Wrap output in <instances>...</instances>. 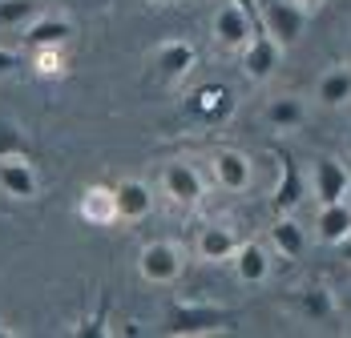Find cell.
I'll return each instance as SVG.
<instances>
[{
    "label": "cell",
    "mask_w": 351,
    "mask_h": 338,
    "mask_svg": "<svg viewBox=\"0 0 351 338\" xmlns=\"http://www.w3.org/2000/svg\"><path fill=\"white\" fill-rule=\"evenodd\" d=\"M279 61H282V44L267 33L263 25H254V29H250V40L243 44L246 77H250V81H267V77L279 68Z\"/></svg>",
    "instance_id": "cell-1"
},
{
    "label": "cell",
    "mask_w": 351,
    "mask_h": 338,
    "mask_svg": "<svg viewBox=\"0 0 351 338\" xmlns=\"http://www.w3.org/2000/svg\"><path fill=\"white\" fill-rule=\"evenodd\" d=\"M263 29L275 36L282 49H291L307 29V8H299L295 0H271V4H263Z\"/></svg>",
    "instance_id": "cell-2"
},
{
    "label": "cell",
    "mask_w": 351,
    "mask_h": 338,
    "mask_svg": "<svg viewBox=\"0 0 351 338\" xmlns=\"http://www.w3.org/2000/svg\"><path fill=\"white\" fill-rule=\"evenodd\" d=\"M138 270L154 286H170L182 274V250L174 242H149V246H141V254H138Z\"/></svg>",
    "instance_id": "cell-3"
},
{
    "label": "cell",
    "mask_w": 351,
    "mask_h": 338,
    "mask_svg": "<svg viewBox=\"0 0 351 338\" xmlns=\"http://www.w3.org/2000/svg\"><path fill=\"white\" fill-rule=\"evenodd\" d=\"M311 190H315L319 205L327 202H343L351 190V169L335 157H319L315 169H311Z\"/></svg>",
    "instance_id": "cell-4"
},
{
    "label": "cell",
    "mask_w": 351,
    "mask_h": 338,
    "mask_svg": "<svg viewBox=\"0 0 351 338\" xmlns=\"http://www.w3.org/2000/svg\"><path fill=\"white\" fill-rule=\"evenodd\" d=\"M210 169H214V181H218L222 190H230V194L250 190L254 169H250V157L239 153V149H214L210 153Z\"/></svg>",
    "instance_id": "cell-5"
},
{
    "label": "cell",
    "mask_w": 351,
    "mask_h": 338,
    "mask_svg": "<svg viewBox=\"0 0 351 338\" xmlns=\"http://www.w3.org/2000/svg\"><path fill=\"white\" fill-rule=\"evenodd\" d=\"M162 190H166V198H174V202L194 205L206 194V181H202V173L190 166V161H170V166L162 169Z\"/></svg>",
    "instance_id": "cell-6"
},
{
    "label": "cell",
    "mask_w": 351,
    "mask_h": 338,
    "mask_svg": "<svg viewBox=\"0 0 351 338\" xmlns=\"http://www.w3.org/2000/svg\"><path fill=\"white\" fill-rule=\"evenodd\" d=\"M250 29H254V21H250V12L239 8V4H222L214 12V25H210L214 40L222 49H243L246 40H250Z\"/></svg>",
    "instance_id": "cell-7"
},
{
    "label": "cell",
    "mask_w": 351,
    "mask_h": 338,
    "mask_svg": "<svg viewBox=\"0 0 351 338\" xmlns=\"http://www.w3.org/2000/svg\"><path fill=\"white\" fill-rule=\"evenodd\" d=\"M113 198H117V218H121V222H141V218L154 209V194H149V185L138 181V177L117 181V185H113Z\"/></svg>",
    "instance_id": "cell-8"
},
{
    "label": "cell",
    "mask_w": 351,
    "mask_h": 338,
    "mask_svg": "<svg viewBox=\"0 0 351 338\" xmlns=\"http://www.w3.org/2000/svg\"><path fill=\"white\" fill-rule=\"evenodd\" d=\"M218 322H222V310H214V306H174L166 318V330L170 335H206Z\"/></svg>",
    "instance_id": "cell-9"
},
{
    "label": "cell",
    "mask_w": 351,
    "mask_h": 338,
    "mask_svg": "<svg viewBox=\"0 0 351 338\" xmlns=\"http://www.w3.org/2000/svg\"><path fill=\"white\" fill-rule=\"evenodd\" d=\"M0 190L16 202L36 198V173L29 166V157H0Z\"/></svg>",
    "instance_id": "cell-10"
},
{
    "label": "cell",
    "mask_w": 351,
    "mask_h": 338,
    "mask_svg": "<svg viewBox=\"0 0 351 338\" xmlns=\"http://www.w3.org/2000/svg\"><path fill=\"white\" fill-rule=\"evenodd\" d=\"M315 234H319V242H327V246H339V242L351 234V202L348 198H343V202L319 205Z\"/></svg>",
    "instance_id": "cell-11"
},
{
    "label": "cell",
    "mask_w": 351,
    "mask_h": 338,
    "mask_svg": "<svg viewBox=\"0 0 351 338\" xmlns=\"http://www.w3.org/2000/svg\"><path fill=\"white\" fill-rule=\"evenodd\" d=\"M194 61H198V53H194L190 40H166V44L158 49V73H162L166 81L190 77V73H194Z\"/></svg>",
    "instance_id": "cell-12"
},
{
    "label": "cell",
    "mask_w": 351,
    "mask_h": 338,
    "mask_svg": "<svg viewBox=\"0 0 351 338\" xmlns=\"http://www.w3.org/2000/svg\"><path fill=\"white\" fill-rule=\"evenodd\" d=\"M77 213H81L89 226H113V222H117V198H113V190H109V185H89V190L81 194Z\"/></svg>",
    "instance_id": "cell-13"
},
{
    "label": "cell",
    "mask_w": 351,
    "mask_h": 338,
    "mask_svg": "<svg viewBox=\"0 0 351 338\" xmlns=\"http://www.w3.org/2000/svg\"><path fill=\"white\" fill-rule=\"evenodd\" d=\"M315 101L323 109H343V105H351V68L348 65H335L319 77Z\"/></svg>",
    "instance_id": "cell-14"
},
{
    "label": "cell",
    "mask_w": 351,
    "mask_h": 338,
    "mask_svg": "<svg viewBox=\"0 0 351 338\" xmlns=\"http://www.w3.org/2000/svg\"><path fill=\"white\" fill-rule=\"evenodd\" d=\"M234 274L243 278L246 286H258V282H267V274H271L267 246H258V242H239V250H234Z\"/></svg>",
    "instance_id": "cell-15"
},
{
    "label": "cell",
    "mask_w": 351,
    "mask_h": 338,
    "mask_svg": "<svg viewBox=\"0 0 351 338\" xmlns=\"http://www.w3.org/2000/svg\"><path fill=\"white\" fill-rule=\"evenodd\" d=\"M73 36V25L65 16H33L25 25V44L29 49H40V44H65Z\"/></svg>",
    "instance_id": "cell-16"
},
{
    "label": "cell",
    "mask_w": 351,
    "mask_h": 338,
    "mask_svg": "<svg viewBox=\"0 0 351 338\" xmlns=\"http://www.w3.org/2000/svg\"><path fill=\"white\" fill-rule=\"evenodd\" d=\"M234 250H239V237L230 226H206L198 234V258L202 262H226V258H234Z\"/></svg>",
    "instance_id": "cell-17"
},
{
    "label": "cell",
    "mask_w": 351,
    "mask_h": 338,
    "mask_svg": "<svg viewBox=\"0 0 351 338\" xmlns=\"http://www.w3.org/2000/svg\"><path fill=\"white\" fill-rule=\"evenodd\" d=\"M303 194H307V181H303L299 166H295L291 157H282V181L275 185V198H271L275 213H291L295 205L303 202Z\"/></svg>",
    "instance_id": "cell-18"
},
{
    "label": "cell",
    "mask_w": 351,
    "mask_h": 338,
    "mask_svg": "<svg viewBox=\"0 0 351 338\" xmlns=\"http://www.w3.org/2000/svg\"><path fill=\"white\" fill-rule=\"evenodd\" d=\"M271 246L279 250L282 258H303V250H307V230H303L291 213H279L275 226H271Z\"/></svg>",
    "instance_id": "cell-19"
},
{
    "label": "cell",
    "mask_w": 351,
    "mask_h": 338,
    "mask_svg": "<svg viewBox=\"0 0 351 338\" xmlns=\"http://www.w3.org/2000/svg\"><path fill=\"white\" fill-rule=\"evenodd\" d=\"M303 117H307V109L299 97H275L267 105V121L275 129H295V125H303Z\"/></svg>",
    "instance_id": "cell-20"
},
{
    "label": "cell",
    "mask_w": 351,
    "mask_h": 338,
    "mask_svg": "<svg viewBox=\"0 0 351 338\" xmlns=\"http://www.w3.org/2000/svg\"><path fill=\"white\" fill-rule=\"evenodd\" d=\"M36 16L33 0H0V29H21Z\"/></svg>",
    "instance_id": "cell-21"
},
{
    "label": "cell",
    "mask_w": 351,
    "mask_h": 338,
    "mask_svg": "<svg viewBox=\"0 0 351 338\" xmlns=\"http://www.w3.org/2000/svg\"><path fill=\"white\" fill-rule=\"evenodd\" d=\"M33 65L40 77H61L65 73V53H61V44H40L33 49Z\"/></svg>",
    "instance_id": "cell-22"
},
{
    "label": "cell",
    "mask_w": 351,
    "mask_h": 338,
    "mask_svg": "<svg viewBox=\"0 0 351 338\" xmlns=\"http://www.w3.org/2000/svg\"><path fill=\"white\" fill-rule=\"evenodd\" d=\"M0 157H29V141L12 121H0Z\"/></svg>",
    "instance_id": "cell-23"
},
{
    "label": "cell",
    "mask_w": 351,
    "mask_h": 338,
    "mask_svg": "<svg viewBox=\"0 0 351 338\" xmlns=\"http://www.w3.org/2000/svg\"><path fill=\"white\" fill-rule=\"evenodd\" d=\"M303 314H311V318H327V314H331V294H327L323 286L307 290V294H303Z\"/></svg>",
    "instance_id": "cell-24"
},
{
    "label": "cell",
    "mask_w": 351,
    "mask_h": 338,
    "mask_svg": "<svg viewBox=\"0 0 351 338\" xmlns=\"http://www.w3.org/2000/svg\"><path fill=\"white\" fill-rule=\"evenodd\" d=\"M8 68H16V53H8V49H0V73H8Z\"/></svg>",
    "instance_id": "cell-25"
},
{
    "label": "cell",
    "mask_w": 351,
    "mask_h": 338,
    "mask_svg": "<svg viewBox=\"0 0 351 338\" xmlns=\"http://www.w3.org/2000/svg\"><path fill=\"white\" fill-rule=\"evenodd\" d=\"M295 4H299V8H307V12H315V8H323V4H327V0H295Z\"/></svg>",
    "instance_id": "cell-26"
},
{
    "label": "cell",
    "mask_w": 351,
    "mask_h": 338,
    "mask_svg": "<svg viewBox=\"0 0 351 338\" xmlns=\"http://www.w3.org/2000/svg\"><path fill=\"white\" fill-rule=\"evenodd\" d=\"M339 254H343V258H348V262H351V234L343 237V242H339Z\"/></svg>",
    "instance_id": "cell-27"
},
{
    "label": "cell",
    "mask_w": 351,
    "mask_h": 338,
    "mask_svg": "<svg viewBox=\"0 0 351 338\" xmlns=\"http://www.w3.org/2000/svg\"><path fill=\"white\" fill-rule=\"evenodd\" d=\"M343 306H348V310H351V294H348V298H343Z\"/></svg>",
    "instance_id": "cell-28"
},
{
    "label": "cell",
    "mask_w": 351,
    "mask_h": 338,
    "mask_svg": "<svg viewBox=\"0 0 351 338\" xmlns=\"http://www.w3.org/2000/svg\"><path fill=\"white\" fill-rule=\"evenodd\" d=\"M348 149H351V129H348Z\"/></svg>",
    "instance_id": "cell-29"
},
{
    "label": "cell",
    "mask_w": 351,
    "mask_h": 338,
    "mask_svg": "<svg viewBox=\"0 0 351 338\" xmlns=\"http://www.w3.org/2000/svg\"><path fill=\"white\" fill-rule=\"evenodd\" d=\"M348 202H351V190H348Z\"/></svg>",
    "instance_id": "cell-30"
},
{
    "label": "cell",
    "mask_w": 351,
    "mask_h": 338,
    "mask_svg": "<svg viewBox=\"0 0 351 338\" xmlns=\"http://www.w3.org/2000/svg\"><path fill=\"white\" fill-rule=\"evenodd\" d=\"M162 4H170V0H162Z\"/></svg>",
    "instance_id": "cell-31"
}]
</instances>
